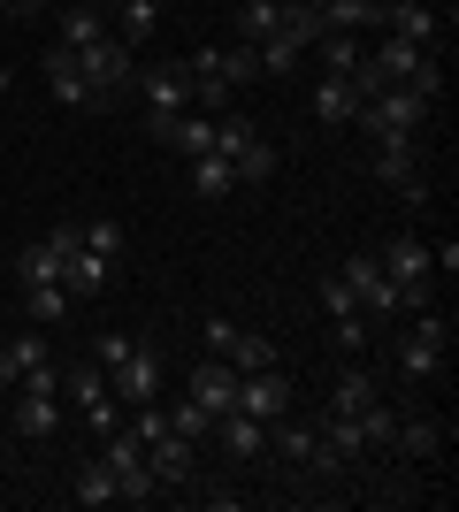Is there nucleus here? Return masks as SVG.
I'll use <instances>...</instances> for the list:
<instances>
[{
    "label": "nucleus",
    "instance_id": "f257e3e1",
    "mask_svg": "<svg viewBox=\"0 0 459 512\" xmlns=\"http://www.w3.org/2000/svg\"><path fill=\"white\" fill-rule=\"evenodd\" d=\"M368 69L383 77V85H414L421 100H437V92H444V69H437V54H429V46H414V39H391V31H375V46H368Z\"/></svg>",
    "mask_w": 459,
    "mask_h": 512
},
{
    "label": "nucleus",
    "instance_id": "f03ea898",
    "mask_svg": "<svg viewBox=\"0 0 459 512\" xmlns=\"http://www.w3.org/2000/svg\"><path fill=\"white\" fill-rule=\"evenodd\" d=\"M383 276L398 283V306L421 314V306H437V268H429V237H383Z\"/></svg>",
    "mask_w": 459,
    "mask_h": 512
},
{
    "label": "nucleus",
    "instance_id": "7ed1b4c3",
    "mask_svg": "<svg viewBox=\"0 0 459 512\" xmlns=\"http://www.w3.org/2000/svg\"><path fill=\"white\" fill-rule=\"evenodd\" d=\"M215 153L230 161L238 184H268V176H276V146H268L245 115H215Z\"/></svg>",
    "mask_w": 459,
    "mask_h": 512
},
{
    "label": "nucleus",
    "instance_id": "20e7f679",
    "mask_svg": "<svg viewBox=\"0 0 459 512\" xmlns=\"http://www.w3.org/2000/svg\"><path fill=\"white\" fill-rule=\"evenodd\" d=\"M444 352H452V314H437V306H421L414 314V329H406V337H398V375H414V383H429V375H437L444 367Z\"/></svg>",
    "mask_w": 459,
    "mask_h": 512
},
{
    "label": "nucleus",
    "instance_id": "39448f33",
    "mask_svg": "<svg viewBox=\"0 0 459 512\" xmlns=\"http://www.w3.org/2000/svg\"><path fill=\"white\" fill-rule=\"evenodd\" d=\"M421 123H429V100H421L414 85H383L360 107V130H368V138H414Z\"/></svg>",
    "mask_w": 459,
    "mask_h": 512
},
{
    "label": "nucleus",
    "instance_id": "423d86ee",
    "mask_svg": "<svg viewBox=\"0 0 459 512\" xmlns=\"http://www.w3.org/2000/svg\"><path fill=\"white\" fill-rule=\"evenodd\" d=\"M100 459L115 467V490H123V505H146V497H161V482H153V467H146V444H138L131 428H108V436H100Z\"/></svg>",
    "mask_w": 459,
    "mask_h": 512
},
{
    "label": "nucleus",
    "instance_id": "0eeeda50",
    "mask_svg": "<svg viewBox=\"0 0 459 512\" xmlns=\"http://www.w3.org/2000/svg\"><path fill=\"white\" fill-rule=\"evenodd\" d=\"M108 398H115L123 413L146 406V398H161V352H153V344H131V352L108 367Z\"/></svg>",
    "mask_w": 459,
    "mask_h": 512
},
{
    "label": "nucleus",
    "instance_id": "6e6552de",
    "mask_svg": "<svg viewBox=\"0 0 459 512\" xmlns=\"http://www.w3.org/2000/svg\"><path fill=\"white\" fill-rule=\"evenodd\" d=\"M337 276L352 283V299H360V314H368V321H391V314H406V306H398V283L383 276V260H375V253H352L345 268H337Z\"/></svg>",
    "mask_w": 459,
    "mask_h": 512
},
{
    "label": "nucleus",
    "instance_id": "1a4fd4ad",
    "mask_svg": "<svg viewBox=\"0 0 459 512\" xmlns=\"http://www.w3.org/2000/svg\"><path fill=\"white\" fill-rule=\"evenodd\" d=\"M375 184H391L406 207H421L429 199V184H421V153L414 138H375Z\"/></svg>",
    "mask_w": 459,
    "mask_h": 512
},
{
    "label": "nucleus",
    "instance_id": "9d476101",
    "mask_svg": "<svg viewBox=\"0 0 459 512\" xmlns=\"http://www.w3.org/2000/svg\"><path fill=\"white\" fill-rule=\"evenodd\" d=\"M39 77H46V92H54L62 107H108V92L77 69V54H69V46H46V54H39Z\"/></svg>",
    "mask_w": 459,
    "mask_h": 512
},
{
    "label": "nucleus",
    "instance_id": "9b49d317",
    "mask_svg": "<svg viewBox=\"0 0 459 512\" xmlns=\"http://www.w3.org/2000/svg\"><path fill=\"white\" fill-rule=\"evenodd\" d=\"M138 100H146V115H192V69L184 62L138 69Z\"/></svg>",
    "mask_w": 459,
    "mask_h": 512
},
{
    "label": "nucleus",
    "instance_id": "f8f14e48",
    "mask_svg": "<svg viewBox=\"0 0 459 512\" xmlns=\"http://www.w3.org/2000/svg\"><path fill=\"white\" fill-rule=\"evenodd\" d=\"M77 69H85L92 85H100V92H108V100H115V92H123V85H131V77H138V46H123V39H115V31H108V39H100V46H77Z\"/></svg>",
    "mask_w": 459,
    "mask_h": 512
},
{
    "label": "nucleus",
    "instance_id": "ddd939ff",
    "mask_svg": "<svg viewBox=\"0 0 459 512\" xmlns=\"http://www.w3.org/2000/svg\"><path fill=\"white\" fill-rule=\"evenodd\" d=\"M69 253H77V230H69V222H62V230H46L39 245H31V253L16 260V276H23V283H62Z\"/></svg>",
    "mask_w": 459,
    "mask_h": 512
},
{
    "label": "nucleus",
    "instance_id": "4468645a",
    "mask_svg": "<svg viewBox=\"0 0 459 512\" xmlns=\"http://www.w3.org/2000/svg\"><path fill=\"white\" fill-rule=\"evenodd\" d=\"M238 413H253V421H284V413H291V383L276 375V367L238 375Z\"/></svg>",
    "mask_w": 459,
    "mask_h": 512
},
{
    "label": "nucleus",
    "instance_id": "2eb2a0df",
    "mask_svg": "<svg viewBox=\"0 0 459 512\" xmlns=\"http://www.w3.org/2000/svg\"><path fill=\"white\" fill-rule=\"evenodd\" d=\"M215 444L230 451V459H238V467H253V459H268V421H253V413H222L215 421Z\"/></svg>",
    "mask_w": 459,
    "mask_h": 512
},
{
    "label": "nucleus",
    "instance_id": "dca6fc26",
    "mask_svg": "<svg viewBox=\"0 0 459 512\" xmlns=\"http://www.w3.org/2000/svg\"><path fill=\"white\" fill-rule=\"evenodd\" d=\"M192 398H199V406H207V413H215V421H222V413L238 406V367L207 352V360L192 367Z\"/></svg>",
    "mask_w": 459,
    "mask_h": 512
},
{
    "label": "nucleus",
    "instance_id": "f3484780",
    "mask_svg": "<svg viewBox=\"0 0 459 512\" xmlns=\"http://www.w3.org/2000/svg\"><path fill=\"white\" fill-rule=\"evenodd\" d=\"M146 467H153V482H161V490H184V482L199 474V459H192V444H184V436H153V444H146Z\"/></svg>",
    "mask_w": 459,
    "mask_h": 512
},
{
    "label": "nucleus",
    "instance_id": "a211bd4d",
    "mask_svg": "<svg viewBox=\"0 0 459 512\" xmlns=\"http://www.w3.org/2000/svg\"><path fill=\"white\" fill-rule=\"evenodd\" d=\"M391 451H398V459H437V451H444V421H437V413H398Z\"/></svg>",
    "mask_w": 459,
    "mask_h": 512
},
{
    "label": "nucleus",
    "instance_id": "6ab92c4d",
    "mask_svg": "<svg viewBox=\"0 0 459 512\" xmlns=\"http://www.w3.org/2000/svg\"><path fill=\"white\" fill-rule=\"evenodd\" d=\"M108 283H115V260L85 253V245H77V253H69V268H62V291H69V299H100V291H108Z\"/></svg>",
    "mask_w": 459,
    "mask_h": 512
},
{
    "label": "nucleus",
    "instance_id": "aec40b11",
    "mask_svg": "<svg viewBox=\"0 0 459 512\" xmlns=\"http://www.w3.org/2000/svg\"><path fill=\"white\" fill-rule=\"evenodd\" d=\"M375 398H383V390H375L368 367H345V375H337V390H329V421H352V413H368Z\"/></svg>",
    "mask_w": 459,
    "mask_h": 512
},
{
    "label": "nucleus",
    "instance_id": "412c9836",
    "mask_svg": "<svg viewBox=\"0 0 459 512\" xmlns=\"http://www.w3.org/2000/svg\"><path fill=\"white\" fill-rule=\"evenodd\" d=\"M100 39H108V8L69 0V8H62V39H54V46H69V54H77V46H100Z\"/></svg>",
    "mask_w": 459,
    "mask_h": 512
},
{
    "label": "nucleus",
    "instance_id": "4be33fe9",
    "mask_svg": "<svg viewBox=\"0 0 459 512\" xmlns=\"http://www.w3.org/2000/svg\"><path fill=\"white\" fill-rule=\"evenodd\" d=\"M306 54H322V77H352V69L368 62V46H360V31H322V39L306 46Z\"/></svg>",
    "mask_w": 459,
    "mask_h": 512
},
{
    "label": "nucleus",
    "instance_id": "5701e85b",
    "mask_svg": "<svg viewBox=\"0 0 459 512\" xmlns=\"http://www.w3.org/2000/svg\"><path fill=\"white\" fill-rule=\"evenodd\" d=\"M62 398H54V390H16V428L23 436H54V428H62Z\"/></svg>",
    "mask_w": 459,
    "mask_h": 512
},
{
    "label": "nucleus",
    "instance_id": "b1692460",
    "mask_svg": "<svg viewBox=\"0 0 459 512\" xmlns=\"http://www.w3.org/2000/svg\"><path fill=\"white\" fill-rule=\"evenodd\" d=\"M383 31H391V39L429 46V39H437V16H429L421 0H383Z\"/></svg>",
    "mask_w": 459,
    "mask_h": 512
},
{
    "label": "nucleus",
    "instance_id": "393cba45",
    "mask_svg": "<svg viewBox=\"0 0 459 512\" xmlns=\"http://www.w3.org/2000/svg\"><path fill=\"white\" fill-rule=\"evenodd\" d=\"M360 92H352V77H322V85H314V115H322V123H360Z\"/></svg>",
    "mask_w": 459,
    "mask_h": 512
},
{
    "label": "nucleus",
    "instance_id": "a878e982",
    "mask_svg": "<svg viewBox=\"0 0 459 512\" xmlns=\"http://www.w3.org/2000/svg\"><path fill=\"white\" fill-rule=\"evenodd\" d=\"M161 146H176L184 161H199V153H215V115H199V107H192V115H176Z\"/></svg>",
    "mask_w": 459,
    "mask_h": 512
},
{
    "label": "nucleus",
    "instance_id": "bb28decb",
    "mask_svg": "<svg viewBox=\"0 0 459 512\" xmlns=\"http://www.w3.org/2000/svg\"><path fill=\"white\" fill-rule=\"evenodd\" d=\"M352 428H360V444H368V459H391V436H398V406H383V398H375L368 413H352Z\"/></svg>",
    "mask_w": 459,
    "mask_h": 512
},
{
    "label": "nucleus",
    "instance_id": "cd10ccee",
    "mask_svg": "<svg viewBox=\"0 0 459 512\" xmlns=\"http://www.w3.org/2000/svg\"><path fill=\"white\" fill-rule=\"evenodd\" d=\"M222 360L238 367V375H261V367H276V337H261V329H238Z\"/></svg>",
    "mask_w": 459,
    "mask_h": 512
},
{
    "label": "nucleus",
    "instance_id": "c85d7f7f",
    "mask_svg": "<svg viewBox=\"0 0 459 512\" xmlns=\"http://www.w3.org/2000/svg\"><path fill=\"white\" fill-rule=\"evenodd\" d=\"M153 23H161V0H123V8H115V39H123V46H146Z\"/></svg>",
    "mask_w": 459,
    "mask_h": 512
},
{
    "label": "nucleus",
    "instance_id": "c756f323",
    "mask_svg": "<svg viewBox=\"0 0 459 512\" xmlns=\"http://www.w3.org/2000/svg\"><path fill=\"white\" fill-rule=\"evenodd\" d=\"M253 54H261V77H291V69L306 62V46L291 39V31H268V39L253 46Z\"/></svg>",
    "mask_w": 459,
    "mask_h": 512
},
{
    "label": "nucleus",
    "instance_id": "7c9ffc66",
    "mask_svg": "<svg viewBox=\"0 0 459 512\" xmlns=\"http://www.w3.org/2000/svg\"><path fill=\"white\" fill-rule=\"evenodd\" d=\"M192 192L199 199H230V192H238V176H230L222 153H199V161H192Z\"/></svg>",
    "mask_w": 459,
    "mask_h": 512
},
{
    "label": "nucleus",
    "instance_id": "2f4dec72",
    "mask_svg": "<svg viewBox=\"0 0 459 512\" xmlns=\"http://www.w3.org/2000/svg\"><path fill=\"white\" fill-rule=\"evenodd\" d=\"M115 467L108 459H85V467H77V505H115Z\"/></svg>",
    "mask_w": 459,
    "mask_h": 512
},
{
    "label": "nucleus",
    "instance_id": "473e14b6",
    "mask_svg": "<svg viewBox=\"0 0 459 512\" xmlns=\"http://www.w3.org/2000/svg\"><path fill=\"white\" fill-rule=\"evenodd\" d=\"M268 31H284V0H245V8H238V39L261 46Z\"/></svg>",
    "mask_w": 459,
    "mask_h": 512
},
{
    "label": "nucleus",
    "instance_id": "72a5a7b5",
    "mask_svg": "<svg viewBox=\"0 0 459 512\" xmlns=\"http://www.w3.org/2000/svg\"><path fill=\"white\" fill-rule=\"evenodd\" d=\"M77 245L100 253V260H123V222H115V214H92L85 230H77Z\"/></svg>",
    "mask_w": 459,
    "mask_h": 512
},
{
    "label": "nucleus",
    "instance_id": "f704fd0d",
    "mask_svg": "<svg viewBox=\"0 0 459 512\" xmlns=\"http://www.w3.org/2000/svg\"><path fill=\"white\" fill-rule=\"evenodd\" d=\"M23 306H31V321L46 329V321H62V314H69L77 299H69L62 283H23Z\"/></svg>",
    "mask_w": 459,
    "mask_h": 512
},
{
    "label": "nucleus",
    "instance_id": "c9c22d12",
    "mask_svg": "<svg viewBox=\"0 0 459 512\" xmlns=\"http://www.w3.org/2000/svg\"><path fill=\"white\" fill-rule=\"evenodd\" d=\"M169 436H184V444H199V436H215V413L199 406L192 390H184V406H169Z\"/></svg>",
    "mask_w": 459,
    "mask_h": 512
},
{
    "label": "nucleus",
    "instance_id": "e433bc0d",
    "mask_svg": "<svg viewBox=\"0 0 459 512\" xmlns=\"http://www.w3.org/2000/svg\"><path fill=\"white\" fill-rule=\"evenodd\" d=\"M92 398H108V375H100V367H77V375H62V406H69V413L92 406Z\"/></svg>",
    "mask_w": 459,
    "mask_h": 512
},
{
    "label": "nucleus",
    "instance_id": "4c0bfd02",
    "mask_svg": "<svg viewBox=\"0 0 459 512\" xmlns=\"http://www.w3.org/2000/svg\"><path fill=\"white\" fill-rule=\"evenodd\" d=\"M368 344H375V321L368 314H337V352H345V360H360Z\"/></svg>",
    "mask_w": 459,
    "mask_h": 512
},
{
    "label": "nucleus",
    "instance_id": "58836bf2",
    "mask_svg": "<svg viewBox=\"0 0 459 512\" xmlns=\"http://www.w3.org/2000/svg\"><path fill=\"white\" fill-rule=\"evenodd\" d=\"M322 314H329V321H337V314H360V299H352V283L337 276V268L322 276Z\"/></svg>",
    "mask_w": 459,
    "mask_h": 512
},
{
    "label": "nucleus",
    "instance_id": "ea45409f",
    "mask_svg": "<svg viewBox=\"0 0 459 512\" xmlns=\"http://www.w3.org/2000/svg\"><path fill=\"white\" fill-rule=\"evenodd\" d=\"M131 344H138V337H123V329H100V337H92V367H115Z\"/></svg>",
    "mask_w": 459,
    "mask_h": 512
},
{
    "label": "nucleus",
    "instance_id": "a19ab883",
    "mask_svg": "<svg viewBox=\"0 0 459 512\" xmlns=\"http://www.w3.org/2000/svg\"><path fill=\"white\" fill-rule=\"evenodd\" d=\"M77 413H85V428H92V436L123 428V406H115V398H92V406H77Z\"/></svg>",
    "mask_w": 459,
    "mask_h": 512
},
{
    "label": "nucleus",
    "instance_id": "79ce46f5",
    "mask_svg": "<svg viewBox=\"0 0 459 512\" xmlns=\"http://www.w3.org/2000/svg\"><path fill=\"white\" fill-rule=\"evenodd\" d=\"M199 337H207V352H215V360H222V352H230V337H238V321H230V314H215V321H207V329H199Z\"/></svg>",
    "mask_w": 459,
    "mask_h": 512
},
{
    "label": "nucleus",
    "instance_id": "37998d69",
    "mask_svg": "<svg viewBox=\"0 0 459 512\" xmlns=\"http://www.w3.org/2000/svg\"><path fill=\"white\" fill-rule=\"evenodd\" d=\"M39 8H46V0H8V16H16V23H31Z\"/></svg>",
    "mask_w": 459,
    "mask_h": 512
},
{
    "label": "nucleus",
    "instance_id": "c03bdc74",
    "mask_svg": "<svg viewBox=\"0 0 459 512\" xmlns=\"http://www.w3.org/2000/svg\"><path fill=\"white\" fill-rule=\"evenodd\" d=\"M8 92H16V69H8V62H0V100H8Z\"/></svg>",
    "mask_w": 459,
    "mask_h": 512
},
{
    "label": "nucleus",
    "instance_id": "a18cd8bd",
    "mask_svg": "<svg viewBox=\"0 0 459 512\" xmlns=\"http://www.w3.org/2000/svg\"><path fill=\"white\" fill-rule=\"evenodd\" d=\"M92 8H123V0H92Z\"/></svg>",
    "mask_w": 459,
    "mask_h": 512
},
{
    "label": "nucleus",
    "instance_id": "49530a36",
    "mask_svg": "<svg viewBox=\"0 0 459 512\" xmlns=\"http://www.w3.org/2000/svg\"><path fill=\"white\" fill-rule=\"evenodd\" d=\"M46 8H69V0H46Z\"/></svg>",
    "mask_w": 459,
    "mask_h": 512
},
{
    "label": "nucleus",
    "instance_id": "de8ad7c7",
    "mask_svg": "<svg viewBox=\"0 0 459 512\" xmlns=\"http://www.w3.org/2000/svg\"><path fill=\"white\" fill-rule=\"evenodd\" d=\"M0 321H8V299H0Z\"/></svg>",
    "mask_w": 459,
    "mask_h": 512
},
{
    "label": "nucleus",
    "instance_id": "09e8293b",
    "mask_svg": "<svg viewBox=\"0 0 459 512\" xmlns=\"http://www.w3.org/2000/svg\"><path fill=\"white\" fill-rule=\"evenodd\" d=\"M0 398H8V390H0Z\"/></svg>",
    "mask_w": 459,
    "mask_h": 512
}]
</instances>
